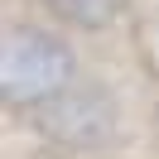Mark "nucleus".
Listing matches in <instances>:
<instances>
[{
  "instance_id": "obj_2",
  "label": "nucleus",
  "mask_w": 159,
  "mask_h": 159,
  "mask_svg": "<svg viewBox=\"0 0 159 159\" xmlns=\"http://www.w3.org/2000/svg\"><path fill=\"white\" fill-rule=\"evenodd\" d=\"M48 10L58 15V20L77 24V29H106V24L116 20L120 0H48Z\"/></svg>"
},
{
  "instance_id": "obj_1",
  "label": "nucleus",
  "mask_w": 159,
  "mask_h": 159,
  "mask_svg": "<svg viewBox=\"0 0 159 159\" xmlns=\"http://www.w3.org/2000/svg\"><path fill=\"white\" fill-rule=\"evenodd\" d=\"M72 77V53L58 34L39 24H10L0 43V97L5 106H43L63 97Z\"/></svg>"
}]
</instances>
